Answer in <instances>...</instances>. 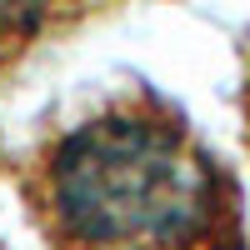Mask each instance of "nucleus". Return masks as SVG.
<instances>
[{"instance_id":"f257e3e1","label":"nucleus","mask_w":250,"mask_h":250,"mask_svg":"<svg viewBox=\"0 0 250 250\" xmlns=\"http://www.w3.org/2000/svg\"><path fill=\"white\" fill-rule=\"evenodd\" d=\"M15 185L45 250H250L235 170L145 85L45 130Z\"/></svg>"},{"instance_id":"f03ea898","label":"nucleus","mask_w":250,"mask_h":250,"mask_svg":"<svg viewBox=\"0 0 250 250\" xmlns=\"http://www.w3.org/2000/svg\"><path fill=\"white\" fill-rule=\"evenodd\" d=\"M85 10H50V5H0V65L20 60L45 30H65Z\"/></svg>"},{"instance_id":"7ed1b4c3","label":"nucleus","mask_w":250,"mask_h":250,"mask_svg":"<svg viewBox=\"0 0 250 250\" xmlns=\"http://www.w3.org/2000/svg\"><path fill=\"white\" fill-rule=\"evenodd\" d=\"M240 130H245V150H250V35L240 50Z\"/></svg>"}]
</instances>
